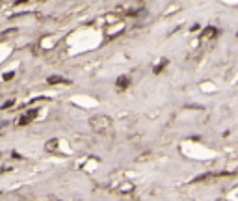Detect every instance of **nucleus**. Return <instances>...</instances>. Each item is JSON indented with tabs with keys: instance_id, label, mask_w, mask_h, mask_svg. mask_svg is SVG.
<instances>
[{
	"instance_id": "obj_1",
	"label": "nucleus",
	"mask_w": 238,
	"mask_h": 201,
	"mask_svg": "<svg viewBox=\"0 0 238 201\" xmlns=\"http://www.w3.org/2000/svg\"><path fill=\"white\" fill-rule=\"evenodd\" d=\"M89 127L97 134H108L112 130V119L108 115H93L89 119Z\"/></svg>"
},
{
	"instance_id": "obj_2",
	"label": "nucleus",
	"mask_w": 238,
	"mask_h": 201,
	"mask_svg": "<svg viewBox=\"0 0 238 201\" xmlns=\"http://www.w3.org/2000/svg\"><path fill=\"white\" fill-rule=\"evenodd\" d=\"M216 36H218V30H216L214 26H209V28L203 30V34H201V39H203V41H206V39H209V41H210V39H214Z\"/></svg>"
},
{
	"instance_id": "obj_3",
	"label": "nucleus",
	"mask_w": 238,
	"mask_h": 201,
	"mask_svg": "<svg viewBox=\"0 0 238 201\" xmlns=\"http://www.w3.org/2000/svg\"><path fill=\"white\" fill-rule=\"evenodd\" d=\"M115 84H117V89H126V88L130 86V78L128 77H119Z\"/></svg>"
},
{
	"instance_id": "obj_4",
	"label": "nucleus",
	"mask_w": 238,
	"mask_h": 201,
	"mask_svg": "<svg viewBox=\"0 0 238 201\" xmlns=\"http://www.w3.org/2000/svg\"><path fill=\"white\" fill-rule=\"evenodd\" d=\"M47 82L50 84V86H56V84H69V80L63 78V77H48Z\"/></svg>"
},
{
	"instance_id": "obj_5",
	"label": "nucleus",
	"mask_w": 238,
	"mask_h": 201,
	"mask_svg": "<svg viewBox=\"0 0 238 201\" xmlns=\"http://www.w3.org/2000/svg\"><path fill=\"white\" fill-rule=\"evenodd\" d=\"M30 121H32V117H30V115H28V114H24V115H22V117H21V119H19V125H21V127H24V125H28Z\"/></svg>"
},
{
	"instance_id": "obj_6",
	"label": "nucleus",
	"mask_w": 238,
	"mask_h": 201,
	"mask_svg": "<svg viewBox=\"0 0 238 201\" xmlns=\"http://www.w3.org/2000/svg\"><path fill=\"white\" fill-rule=\"evenodd\" d=\"M56 145H58V140H48L47 142V149L48 151H56Z\"/></svg>"
},
{
	"instance_id": "obj_7",
	"label": "nucleus",
	"mask_w": 238,
	"mask_h": 201,
	"mask_svg": "<svg viewBox=\"0 0 238 201\" xmlns=\"http://www.w3.org/2000/svg\"><path fill=\"white\" fill-rule=\"evenodd\" d=\"M166 65H168V60H162V62H160V63L154 67V73H162V69H164Z\"/></svg>"
},
{
	"instance_id": "obj_8",
	"label": "nucleus",
	"mask_w": 238,
	"mask_h": 201,
	"mask_svg": "<svg viewBox=\"0 0 238 201\" xmlns=\"http://www.w3.org/2000/svg\"><path fill=\"white\" fill-rule=\"evenodd\" d=\"M13 104H15L13 100H8V103H4V104H2V110H6V108H11Z\"/></svg>"
},
{
	"instance_id": "obj_9",
	"label": "nucleus",
	"mask_w": 238,
	"mask_h": 201,
	"mask_svg": "<svg viewBox=\"0 0 238 201\" xmlns=\"http://www.w3.org/2000/svg\"><path fill=\"white\" fill-rule=\"evenodd\" d=\"M13 78V73H9V74H4V80H11Z\"/></svg>"
}]
</instances>
